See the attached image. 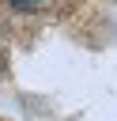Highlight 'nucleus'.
I'll use <instances>...</instances> for the list:
<instances>
[{"instance_id":"obj_1","label":"nucleus","mask_w":117,"mask_h":121,"mask_svg":"<svg viewBox=\"0 0 117 121\" xmlns=\"http://www.w3.org/2000/svg\"><path fill=\"white\" fill-rule=\"evenodd\" d=\"M11 8H19V11H34V8H42V4H49V0H8Z\"/></svg>"}]
</instances>
